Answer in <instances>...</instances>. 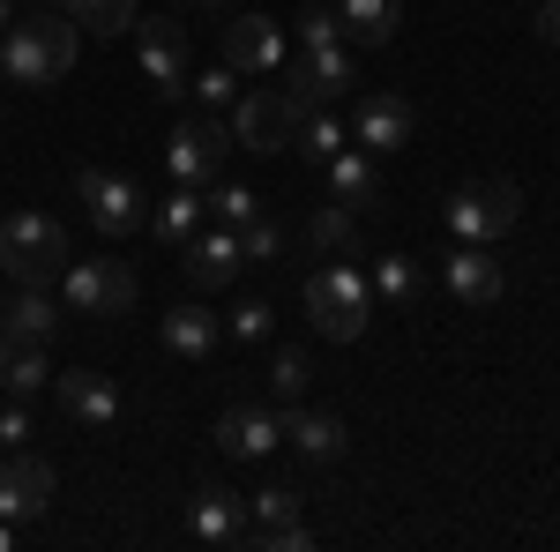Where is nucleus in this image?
<instances>
[{"mask_svg":"<svg viewBox=\"0 0 560 552\" xmlns=\"http://www.w3.org/2000/svg\"><path fill=\"white\" fill-rule=\"evenodd\" d=\"M0 269H8L15 284H31V292H52L60 269H68V232H60V216H45V210L8 216V224H0Z\"/></svg>","mask_w":560,"mask_h":552,"instance_id":"1","label":"nucleus"},{"mask_svg":"<svg viewBox=\"0 0 560 552\" xmlns=\"http://www.w3.org/2000/svg\"><path fill=\"white\" fill-rule=\"evenodd\" d=\"M306 321H314L329 343H359L366 321H374V284H366L351 261L314 269V277H306Z\"/></svg>","mask_w":560,"mask_h":552,"instance_id":"2","label":"nucleus"},{"mask_svg":"<svg viewBox=\"0 0 560 552\" xmlns=\"http://www.w3.org/2000/svg\"><path fill=\"white\" fill-rule=\"evenodd\" d=\"M516 216H523V187H516V179H464V187L448 195V232L471 239V247L509 239Z\"/></svg>","mask_w":560,"mask_h":552,"instance_id":"3","label":"nucleus"},{"mask_svg":"<svg viewBox=\"0 0 560 552\" xmlns=\"http://www.w3.org/2000/svg\"><path fill=\"white\" fill-rule=\"evenodd\" d=\"M60 298H68V314H83V321H120L135 306V269L128 261H68L60 269Z\"/></svg>","mask_w":560,"mask_h":552,"instance_id":"4","label":"nucleus"},{"mask_svg":"<svg viewBox=\"0 0 560 552\" xmlns=\"http://www.w3.org/2000/svg\"><path fill=\"white\" fill-rule=\"evenodd\" d=\"M224 128H232V142H240V150L277 157V150H292L300 113H292V97H284V90H240V105L224 113Z\"/></svg>","mask_w":560,"mask_h":552,"instance_id":"5","label":"nucleus"},{"mask_svg":"<svg viewBox=\"0 0 560 552\" xmlns=\"http://www.w3.org/2000/svg\"><path fill=\"white\" fill-rule=\"evenodd\" d=\"M224 157H232V128L210 120V113H179L173 142H165V165H173L179 187H210L224 172Z\"/></svg>","mask_w":560,"mask_h":552,"instance_id":"6","label":"nucleus"},{"mask_svg":"<svg viewBox=\"0 0 560 552\" xmlns=\"http://www.w3.org/2000/svg\"><path fill=\"white\" fill-rule=\"evenodd\" d=\"M351 83H359V60H351V45H300V68H292L284 97H292V113L306 120V113L337 105Z\"/></svg>","mask_w":560,"mask_h":552,"instance_id":"7","label":"nucleus"},{"mask_svg":"<svg viewBox=\"0 0 560 552\" xmlns=\"http://www.w3.org/2000/svg\"><path fill=\"white\" fill-rule=\"evenodd\" d=\"M135 52H142L150 90H158L165 105H179V97H187V23H179V15H142V23H135Z\"/></svg>","mask_w":560,"mask_h":552,"instance_id":"8","label":"nucleus"},{"mask_svg":"<svg viewBox=\"0 0 560 552\" xmlns=\"http://www.w3.org/2000/svg\"><path fill=\"white\" fill-rule=\"evenodd\" d=\"M75 195H83L90 224H97L105 239H128V232H142V224H150L142 195H135V179H120V172H105V165L75 172Z\"/></svg>","mask_w":560,"mask_h":552,"instance_id":"9","label":"nucleus"},{"mask_svg":"<svg viewBox=\"0 0 560 552\" xmlns=\"http://www.w3.org/2000/svg\"><path fill=\"white\" fill-rule=\"evenodd\" d=\"M411 134H419V113H411L396 90H366V97H359V113H351V142H359V150L396 157Z\"/></svg>","mask_w":560,"mask_h":552,"instance_id":"10","label":"nucleus"},{"mask_svg":"<svg viewBox=\"0 0 560 552\" xmlns=\"http://www.w3.org/2000/svg\"><path fill=\"white\" fill-rule=\"evenodd\" d=\"M0 75L15 90H52L68 68H60V52L45 45L38 23H8V31H0Z\"/></svg>","mask_w":560,"mask_h":552,"instance_id":"11","label":"nucleus"},{"mask_svg":"<svg viewBox=\"0 0 560 552\" xmlns=\"http://www.w3.org/2000/svg\"><path fill=\"white\" fill-rule=\"evenodd\" d=\"M52 493H60V478H52L45 456H23V448H15V456L0 463V515H8V522H38V515L52 508Z\"/></svg>","mask_w":560,"mask_h":552,"instance_id":"12","label":"nucleus"},{"mask_svg":"<svg viewBox=\"0 0 560 552\" xmlns=\"http://www.w3.org/2000/svg\"><path fill=\"white\" fill-rule=\"evenodd\" d=\"M284 60V31L255 15V8H232L224 15V68H240V75H269Z\"/></svg>","mask_w":560,"mask_h":552,"instance_id":"13","label":"nucleus"},{"mask_svg":"<svg viewBox=\"0 0 560 552\" xmlns=\"http://www.w3.org/2000/svg\"><path fill=\"white\" fill-rule=\"evenodd\" d=\"M441 284H448V298H456V306H493L509 277H501V261L486 255V247H471V239H456V255L441 261Z\"/></svg>","mask_w":560,"mask_h":552,"instance_id":"14","label":"nucleus"},{"mask_svg":"<svg viewBox=\"0 0 560 552\" xmlns=\"http://www.w3.org/2000/svg\"><path fill=\"white\" fill-rule=\"evenodd\" d=\"M277 441H284V419H277V411H261V403H232V411L217 419V448H224V456H240V463L269 456Z\"/></svg>","mask_w":560,"mask_h":552,"instance_id":"15","label":"nucleus"},{"mask_svg":"<svg viewBox=\"0 0 560 552\" xmlns=\"http://www.w3.org/2000/svg\"><path fill=\"white\" fill-rule=\"evenodd\" d=\"M179 255H187V277H195L202 292L232 284V277L247 269V255H240V232H232V224H210V232H195V239H187Z\"/></svg>","mask_w":560,"mask_h":552,"instance_id":"16","label":"nucleus"},{"mask_svg":"<svg viewBox=\"0 0 560 552\" xmlns=\"http://www.w3.org/2000/svg\"><path fill=\"white\" fill-rule=\"evenodd\" d=\"M52 388H60V403H68L75 425H113L120 419V381H105V374H90V366L52 374Z\"/></svg>","mask_w":560,"mask_h":552,"instance_id":"17","label":"nucleus"},{"mask_svg":"<svg viewBox=\"0 0 560 552\" xmlns=\"http://www.w3.org/2000/svg\"><path fill=\"white\" fill-rule=\"evenodd\" d=\"M187 530H195V545H240L247 538V501L224 493V485H202L195 508H187Z\"/></svg>","mask_w":560,"mask_h":552,"instance_id":"18","label":"nucleus"},{"mask_svg":"<svg viewBox=\"0 0 560 552\" xmlns=\"http://www.w3.org/2000/svg\"><path fill=\"white\" fill-rule=\"evenodd\" d=\"M277 419H284V441L300 448L306 463H337V456H345V419H337V411H306V403H284Z\"/></svg>","mask_w":560,"mask_h":552,"instance_id":"19","label":"nucleus"},{"mask_svg":"<svg viewBox=\"0 0 560 552\" xmlns=\"http://www.w3.org/2000/svg\"><path fill=\"white\" fill-rule=\"evenodd\" d=\"M158 343H165L173 359H210L217 343H224V321H217L210 306H195V298H187V306H173V314H165Z\"/></svg>","mask_w":560,"mask_h":552,"instance_id":"20","label":"nucleus"},{"mask_svg":"<svg viewBox=\"0 0 560 552\" xmlns=\"http://www.w3.org/2000/svg\"><path fill=\"white\" fill-rule=\"evenodd\" d=\"M329 195L345 202V210H374L382 202V165H374V150H337L329 157Z\"/></svg>","mask_w":560,"mask_h":552,"instance_id":"21","label":"nucleus"},{"mask_svg":"<svg viewBox=\"0 0 560 552\" xmlns=\"http://www.w3.org/2000/svg\"><path fill=\"white\" fill-rule=\"evenodd\" d=\"M52 329H60V306H52V292H31V284H15V298H0V337L52 343Z\"/></svg>","mask_w":560,"mask_h":552,"instance_id":"22","label":"nucleus"},{"mask_svg":"<svg viewBox=\"0 0 560 552\" xmlns=\"http://www.w3.org/2000/svg\"><path fill=\"white\" fill-rule=\"evenodd\" d=\"M0 388H8V396H38V388H52V359H45V343L0 337Z\"/></svg>","mask_w":560,"mask_h":552,"instance_id":"23","label":"nucleus"},{"mask_svg":"<svg viewBox=\"0 0 560 552\" xmlns=\"http://www.w3.org/2000/svg\"><path fill=\"white\" fill-rule=\"evenodd\" d=\"M345 15V45H388L404 23V0H337Z\"/></svg>","mask_w":560,"mask_h":552,"instance_id":"24","label":"nucleus"},{"mask_svg":"<svg viewBox=\"0 0 560 552\" xmlns=\"http://www.w3.org/2000/svg\"><path fill=\"white\" fill-rule=\"evenodd\" d=\"M306 247L329 261H351L359 255V210H345V202H329V210L306 216Z\"/></svg>","mask_w":560,"mask_h":552,"instance_id":"25","label":"nucleus"},{"mask_svg":"<svg viewBox=\"0 0 560 552\" xmlns=\"http://www.w3.org/2000/svg\"><path fill=\"white\" fill-rule=\"evenodd\" d=\"M150 232H158V239H173V247H187V239L202 232V195L173 179V195H165V202L150 210Z\"/></svg>","mask_w":560,"mask_h":552,"instance_id":"26","label":"nucleus"},{"mask_svg":"<svg viewBox=\"0 0 560 552\" xmlns=\"http://www.w3.org/2000/svg\"><path fill=\"white\" fill-rule=\"evenodd\" d=\"M75 23H83V38H128L135 23H142V8L135 0H60Z\"/></svg>","mask_w":560,"mask_h":552,"instance_id":"27","label":"nucleus"},{"mask_svg":"<svg viewBox=\"0 0 560 552\" xmlns=\"http://www.w3.org/2000/svg\"><path fill=\"white\" fill-rule=\"evenodd\" d=\"M292 142H300V157L329 165V157L351 142V128H345V120H329V105H322V113H306V120H300V134H292Z\"/></svg>","mask_w":560,"mask_h":552,"instance_id":"28","label":"nucleus"},{"mask_svg":"<svg viewBox=\"0 0 560 552\" xmlns=\"http://www.w3.org/2000/svg\"><path fill=\"white\" fill-rule=\"evenodd\" d=\"M187 97L210 105V113H232V105H240V68L217 60V68H202V75H187Z\"/></svg>","mask_w":560,"mask_h":552,"instance_id":"29","label":"nucleus"},{"mask_svg":"<svg viewBox=\"0 0 560 552\" xmlns=\"http://www.w3.org/2000/svg\"><path fill=\"white\" fill-rule=\"evenodd\" d=\"M374 292H382L388 306H411V298H419V261L382 255V261H374Z\"/></svg>","mask_w":560,"mask_h":552,"instance_id":"30","label":"nucleus"},{"mask_svg":"<svg viewBox=\"0 0 560 552\" xmlns=\"http://www.w3.org/2000/svg\"><path fill=\"white\" fill-rule=\"evenodd\" d=\"M306 381H314V366H306L300 351H277V359H269V388H277V403H306Z\"/></svg>","mask_w":560,"mask_h":552,"instance_id":"31","label":"nucleus"},{"mask_svg":"<svg viewBox=\"0 0 560 552\" xmlns=\"http://www.w3.org/2000/svg\"><path fill=\"white\" fill-rule=\"evenodd\" d=\"M240 255H247V261H277V255H284V224L255 210L247 224H240Z\"/></svg>","mask_w":560,"mask_h":552,"instance_id":"32","label":"nucleus"},{"mask_svg":"<svg viewBox=\"0 0 560 552\" xmlns=\"http://www.w3.org/2000/svg\"><path fill=\"white\" fill-rule=\"evenodd\" d=\"M277 329V314H269V298H240L232 314H224V337H240V343H261Z\"/></svg>","mask_w":560,"mask_h":552,"instance_id":"33","label":"nucleus"},{"mask_svg":"<svg viewBox=\"0 0 560 552\" xmlns=\"http://www.w3.org/2000/svg\"><path fill=\"white\" fill-rule=\"evenodd\" d=\"M247 530H277V522H300V493H284V485H269V493H255L247 501Z\"/></svg>","mask_w":560,"mask_h":552,"instance_id":"34","label":"nucleus"},{"mask_svg":"<svg viewBox=\"0 0 560 552\" xmlns=\"http://www.w3.org/2000/svg\"><path fill=\"white\" fill-rule=\"evenodd\" d=\"M300 45H345V15H337V0H322V8H306V15H300Z\"/></svg>","mask_w":560,"mask_h":552,"instance_id":"35","label":"nucleus"},{"mask_svg":"<svg viewBox=\"0 0 560 552\" xmlns=\"http://www.w3.org/2000/svg\"><path fill=\"white\" fill-rule=\"evenodd\" d=\"M240 545H255V552H306V545H314V530H306V522H277V530H247Z\"/></svg>","mask_w":560,"mask_h":552,"instance_id":"36","label":"nucleus"},{"mask_svg":"<svg viewBox=\"0 0 560 552\" xmlns=\"http://www.w3.org/2000/svg\"><path fill=\"white\" fill-rule=\"evenodd\" d=\"M210 210H217V224H232V232H240V224H247V216L261 210V195H255V187H217V195H210Z\"/></svg>","mask_w":560,"mask_h":552,"instance_id":"37","label":"nucleus"},{"mask_svg":"<svg viewBox=\"0 0 560 552\" xmlns=\"http://www.w3.org/2000/svg\"><path fill=\"white\" fill-rule=\"evenodd\" d=\"M538 38L560 45V0H538Z\"/></svg>","mask_w":560,"mask_h":552,"instance_id":"38","label":"nucleus"},{"mask_svg":"<svg viewBox=\"0 0 560 552\" xmlns=\"http://www.w3.org/2000/svg\"><path fill=\"white\" fill-rule=\"evenodd\" d=\"M0 441H8V448L31 441V419H23V411H0Z\"/></svg>","mask_w":560,"mask_h":552,"instance_id":"39","label":"nucleus"},{"mask_svg":"<svg viewBox=\"0 0 560 552\" xmlns=\"http://www.w3.org/2000/svg\"><path fill=\"white\" fill-rule=\"evenodd\" d=\"M195 15H232V0H187Z\"/></svg>","mask_w":560,"mask_h":552,"instance_id":"40","label":"nucleus"},{"mask_svg":"<svg viewBox=\"0 0 560 552\" xmlns=\"http://www.w3.org/2000/svg\"><path fill=\"white\" fill-rule=\"evenodd\" d=\"M8 545H15V522H8V515H0V552H8Z\"/></svg>","mask_w":560,"mask_h":552,"instance_id":"41","label":"nucleus"},{"mask_svg":"<svg viewBox=\"0 0 560 552\" xmlns=\"http://www.w3.org/2000/svg\"><path fill=\"white\" fill-rule=\"evenodd\" d=\"M8 23H15V0H0V31H8Z\"/></svg>","mask_w":560,"mask_h":552,"instance_id":"42","label":"nucleus"},{"mask_svg":"<svg viewBox=\"0 0 560 552\" xmlns=\"http://www.w3.org/2000/svg\"><path fill=\"white\" fill-rule=\"evenodd\" d=\"M306 8H322V0H306Z\"/></svg>","mask_w":560,"mask_h":552,"instance_id":"43","label":"nucleus"}]
</instances>
